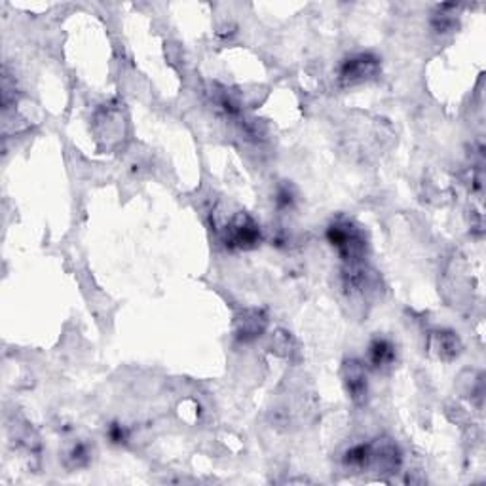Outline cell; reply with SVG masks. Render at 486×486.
Returning a JSON list of instances; mask_svg holds the SVG:
<instances>
[{
  "label": "cell",
  "mask_w": 486,
  "mask_h": 486,
  "mask_svg": "<svg viewBox=\"0 0 486 486\" xmlns=\"http://www.w3.org/2000/svg\"><path fill=\"white\" fill-rule=\"evenodd\" d=\"M376 70H378V61L369 53H359V56L350 57L342 63L340 82L346 84V86L365 82L366 78L376 75Z\"/></svg>",
  "instance_id": "obj_3"
},
{
  "label": "cell",
  "mask_w": 486,
  "mask_h": 486,
  "mask_svg": "<svg viewBox=\"0 0 486 486\" xmlns=\"http://www.w3.org/2000/svg\"><path fill=\"white\" fill-rule=\"evenodd\" d=\"M371 460H373L371 445H355L344 454V466L350 469H357V471L371 468Z\"/></svg>",
  "instance_id": "obj_6"
},
{
  "label": "cell",
  "mask_w": 486,
  "mask_h": 486,
  "mask_svg": "<svg viewBox=\"0 0 486 486\" xmlns=\"http://www.w3.org/2000/svg\"><path fill=\"white\" fill-rule=\"evenodd\" d=\"M327 240L331 241V245L335 247L336 251L340 252V257L347 266L361 264V260L365 259V236L354 222H333L327 230Z\"/></svg>",
  "instance_id": "obj_1"
},
{
  "label": "cell",
  "mask_w": 486,
  "mask_h": 486,
  "mask_svg": "<svg viewBox=\"0 0 486 486\" xmlns=\"http://www.w3.org/2000/svg\"><path fill=\"white\" fill-rule=\"evenodd\" d=\"M240 323H241L240 336L243 338V340H247V338H252V336H257L259 333H262L266 319H262V317H260L259 312H255V316L245 317V319H240Z\"/></svg>",
  "instance_id": "obj_7"
},
{
  "label": "cell",
  "mask_w": 486,
  "mask_h": 486,
  "mask_svg": "<svg viewBox=\"0 0 486 486\" xmlns=\"http://www.w3.org/2000/svg\"><path fill=\"white\" fill-rule=\"evenodd\" d=\"M344 384L354 401H365L366 397V376L365 366L359 361H350L344 366Z\"/></svg>",
  "instance_id": "obj_4"
},
{
  "label": "cell",
  "mask_w": 486,
  "mask_h": 486,
  "mask_svg": "<svg viewBox=\"0 0 486 486\" xmlns=\"http://www.w3.org/2000/svg\"><path fill=\"white\" fill-rule=\"evenodd\" d=\"M260 241V230L257 222L245 213L238 215L224 228V243L230 249H251Z\"/></svg>",
  "instance_id": "obj_2"
},
{
  "label": "cell",
  "mask_w": 486,
  "mask_h": 486,
  "mask_svg": "<svg viewBox=\"0 0 486 486\" xmlns=\"http://www.w3.org/2000/svg\"><path fill=\"white\" fill-rule=\"evenodd\" d=\"M293 202H295V196H293V192H290L289 188H279L278 200H276V203H278V207L279 209H289L290 205H293Z\"/></svg>",
  "instance_id": "obj_10"
},
{
  "label": "cell",
  "mask_w": 486,
  "mask_h": 486,
  "mask_svg": "<svg viewBox=\"0 0 486 486\" xmlns=\"http://www.w3.org/2000/svg\"><path fill=\"white\" fill-rule=\"evenodd\" d=\"M395 359V350L384 338H376V340L369 346V361L374 369H382V366L392 365Z\"/></svg>",
  "instance_id": "obj_5"
},
{
  "label": "cell",
  "mask_w": 486,
  "mask_h": 486,
  "mask_svg": "<svg viewBox=\"0 0 486 486\" xmlns=\"http://www.w3.org/2000/svg\"><path fill=\"white\" fill-rule=\"evenodd\" d=\"M69 460L72 461V466H76V468L84 466V463L88 461V452H86V447H84V445H78V447H75V449H72V452H70Z\"/></svg>",
  "instance_id": "obj_8"
},
{
  "label": "cell",
  "mask_w": 486,
  "mask_h": 486,
  "mask_svg": "<svg viewBox=\"0 0 486 486\" xmlns=\"http://www.w3.org/2000/svg\"><path fill=\"white\" fill-rule=\"evenodd\" d=\"M108 439L113 442H116V445H120V442H126L127 441V431L126 428H122V426H118V423H114V426H110V430H108Z\"/></svg>",
  "instance_id": "obj_9"
}]
</instances>
